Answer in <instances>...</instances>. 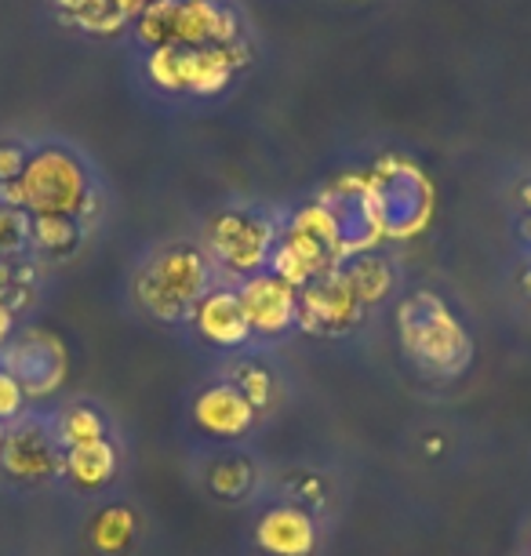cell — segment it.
<instances>
[{"mask_svg":"<svg viewBox=\"0 0 531 556\" xmlns=\"http://www.w3.org/2000/svg\"><path fill=\"white\" fill-rule=\"evenodd\" d=\"M280 229L285 226H277L263 212H252V207H226V212L212 215L204 233V251L212 258L218 280L241 285V280L274 266Z\"/></svg>","mask_w":531,"mask_h":556,"instance_id":"4","label":"cell"},{"mask_svg":"<svg viewBox=\"0 0 531 556\" xmlns=\"http://www.w3.org/2000/svg\"><path fill=\"white\" fill-rule=\"evenodd\" d=\"M124 466H128V447L124 437L96 440V444H80L66 451V466H62V488L77 498L99 502L113 495L121 484Z\"/></svg>","mask_w":531,"mask_h":556,"instance_id":"12","label":"cell"},{"mask_svg":"<svg viewBox=\"0 0 531 556\" xmlns=\"http://www.w3.org/2000/svg\"><path fill=\"white\" fill-rule=\"evenodd\" d=\"M339 477L320 462H291V466L269 469V484L263 502H288V506L309 509L320 520H331L339 509Z\"/></svg>","mask_w":531,"mask_h":556,"instance_id":"14","label":"cell"},{"mask_svg":"<svg viewBox=\"0 0 531 556\" xmlns=\"http://www.w3.org/2000/svg\"><path fill=\"white\" fill-rule=\"evenodd\" d=\"M524 556H531V523H528V553Z\"/></svg>","mask_w":531,"mask_h":556,"instance_id":"29","label":"cell"},{"mask_svg":"<svg viewBox=\"0 0 531 556\" xmlns=\"http://www.w3.org/2000/svg\"><path fill=\"white\" fill-rule=\"evenodd\" d=\"M37 262L26 255H0V302L15 309V317L34 306Z\"/></svg>","mask_w":531,"mask_h":556,"instance_id":"20","label":"cell"},{"mask_svg":"<svg viewBox=\"0 0 531 556\" xmlns=\"http://www.w3.org/2000/svg\"><path fill=\"white\" fill-rule=\"evenodd\" d=\"M62 466L66 447L51 429L48 407H29L18 422L8 426L4 447H0V484L18 495H45L62 488Z\"/></svg>","mask_w":531,"mask_h":556,"instance_id":"5","label":"cell"},{"mask_svg":"<svg viewBox=\"0 0 531 556\" xmlns=\"http://www.w3.org/2000/svg\"><path fill=\"white\" fill-rule=\"evenodd\" d=\"M364 317L368 313L353 295L342 262L299 288V331L317 334V339H346L361 328Z\"/></svg>","mask_w":531,"mask_h":556,"instance_id":"10","label":"cell"},{"mask_svg":"<svg viewBox=\"0 0 531 556\" xmlns=\"http://www.w3.org/2000/svg\"><path fill=\"white\" fill-rule=\"evenodd\" d=\"M51 429H55L62 447H80V444H96V440L121 437L117 418L110 415V407L96 401V396H69L55 407H48Z\"/></svg>","mask_w":531,"mask_h":556,"instance_id":"17","label":"cell"},{"mask_svg":"<svg viewBox=\"0 0 531 556\" xmlns=\"http://www.w3.org/2000/svg\"><path fill=\"white\" fill-rule=\"evenodd\" d=\"M328 542V520L288 502L255 506L252 545L258 556H320Z\"/></svg>","mask_w":531,"mask_h":556,"instance_id":"11","label":"cell"},{"mask_svg":"<svg viewBox=\"0 0 531 556\" xmlns=\"http://www.w3.org/2000/svg\"><path fill=\"white\" fill-rule=\"evenodd\" d=\"M182 418L201 437V444H252L266 422L252 407V401L218 371H212L186 393Z\"/></svg>","mask_w":531,"mask_h":556,"instance_id":"7","label":"cell"},{"mask_svg":"<svg viewBox=\"0 0 531 556\" xmlns=\"http://www.w3.org/2000/svg\"><path fill=\"white\" fill-rule=\"evenodd\" d=\"M269 462L252 444H201L190 458L193 484L218 506H263L269 484Z\"/></svg>","mask_w":531,"mask_h":556,"instance_id":"6","label":"cell"},{"mask_svg":"<svg viewBox=\"0 0 531 556\" xmlns=\"http://www.w3.org/2000/svg\"><path fill=\"white\" fill-rule=\"evenodd\" d=\"M190 328L197 331V339H201L207 350H218L223 356L255 350V339H252V328H248L237 285H226V280H218V285L207 291L204 302L193 313Z\"/></svg>","mask_w":531,"mask_h":556,"instance_id":"15","label":"cell"},{"mask_svg":"<svg viewBox=\"0 0 531 556\" xmlns=\"http://www.w3.org/2000/svg\"><path fill=\"white\" fill-rule=\"evenodd\" d=\"M150 80L168 91H190L193 80V48L168 45L150 55Z\"/></svg>","mask_w":531,"mask_h":556,"instance_id":"21","label":"cell"},{"mask_svg":"<svg viewBox=\"0 0 531 556\" xmlns=\"http://www.w3.org/2000/svg\"><path fill=\"white\" fill-rule=\"evenodd\" d=\"M0 371H4V361H0Z\"/></svg>","mask_w":531,"mask_h":556,"instance_id":"30","label":"cell"},{"mask_svg":"<svg viewBox=\"0 0 531 556\" xmlns=\"http://www.w3.org/2000/svg\"><path fill=\"white\" fill-rule=\"evenodd\" d=\"M248 328H252L255 350L280 345L299 331V288L274 269H263L237 285Z\"/></svg>","mask_w":531,"mask_h":556,"instance_id":"9","label":"cell"},{"mask_svg":"<svg viewBox=\"0 0 531 556\" xmlns=\"http://www.w3.org/2000/svg\"><path fill=\"white\" fill-rule=\"evenodd\" d=\"M0 201L26 207L29 215H69L85 226L96 204L88 164L66 146H40L29 153L18 182L0 186Z\"/></svg>","mask_w":531,"mask_h":556,"instance_id":"3","label":"cell"},{"mask_svg":"<svg viewBox=\"0 0 531 556\" xmlns=\"http://www.w3.org/2000/svg\"><path fill=\"white\" fill-rule=\"evenodd\" d=\"M85 240V226L69 215H34V233H29V251L37 258H66Z\"/></svg>","mask_w":531,"mask_h":556,"instance_id":"19","label":"cell"},{"mask_svg":"<svg viewBox=\"0 0 531 556\" xmlns=\"http://www.w3.org/2000/svg\"><path fill=\"white\" fill-rule=\"evenodd\" d=\"M401 353L422 379H459L473 364V334L437 291H412L397 306Z\"/></svg>","mask_w":531,"mask_h":556,"instance_id":"2","label":"cell"},{"mask_svg":"<svg viewBox=\"0 0 531 556\" xmlns=\"http://www.w3.org/2000/svg\"><path fill=\"white\" fill-rule=\"evenodd\" d=\"M18 328H23V320L15 317V309L0 302V350H4V345L12 342V334H15Z\"/></svg>","mask_w":531,"mask_h":556,"instance_id":"26","label":"cell"},{"mask_svg":"<svg viewBox=\"0 0 531 556\" xmlns=\"http://www.w3.org/2000/svg\"><path fill=\"white\" fill-rule=\"evenodd\" d=\"M142 4H150V0H142Z\"/></svg>","mask_w":531,"mask_h":556,"instance_id":"32","label":"cell"},{"mask_svg":"<svg viewBox=\"0 0 531 556\" xmlns=\"http://www.w3.org/2000/svg\"><path fill=\"white\" fill-rule=\"evenodd\" d=\"M29 233H34V215L0 201V255H29Z\"/></svg>","mask_w":531,"mask_h":556,"instance_id":"23","label":"cell"},{"mask_svg":"<svg viewBox=\"0 0 531 556\" xmlns=\"http://www.w3.org/2000/svg\"><path fill=\"white\" fill-rule=\"evenodd\" d=\"M218 285V273L197 240H168L146 251L131 273V306L161 328H186Z\"/></svg>","mask_w":531,"mask_h":556,"instance_id":"1","label":"cell"},{"mask_svg":"<svg viewBox=\"0 0 531 556\" xmlns=\"http://www.w3.org/2000/svg\"><path fill=\"white\" fill-rule=\"evenodd\" d=\"M342 273H346L353 295L361 299L364 313L382 306L393 291H397V266L379 255V251H361V255H350L346 262H342Z\"/></svg>","mask_w":531,"mask_h":556,"instance_id":"18","label":"cell"},{"mask_svg":"<svg viewBox=\"0 0 531 556\" xmlns=\"http://www.w3.org/2000/svg\"><path fill=\"white\" fill-rule=\"evenodd\" d=\"M80 542L91 556H135L146 542V517L131 498L106 495L91 506Z\"/></svg>","mask_w":531,"mask_h":556,"instance_id":"13","label":"cell"},{"mask_svg":"<svg viewBox=\"0 0 531 556\" xmlns=\"http://www.w3.org/2000/svg\"><path fill=\"white\" fill-rule=\"evenodd\" d=\"M4 437H8V422H0V447H4Z\"/></svg>","mask_w":531,"mask_h":556,"instance_id":"28","label":"cell"},{"mask_svg":"<svg viewBox=\"0 0 531 556\" xmlns=\"http://www.w3.org/2000/svg\"><path fill=\"white\" fill-rule=\"evenodd\" d=\"M59 4H62V8H69V12H77V15H80V12H85V8L91 4V0H59Z\"/></svg>","mask_w":531,"mask_h":556,"instance_id":"27","label":"cell"},{"mask_svg":"<svg viewBox=\"0 0 531 556\" xmlns=\"http://www.w3.org/2000/svg\"><path fill=\"white\" fill-rule=\"evenodd\" d=\"M29 407H37V404L29 401L23 386H18L8 371H0V422H8V426L18 422Z\"/></svg>","mask_w":531,"mask_h":556,"instance_id":"24","label":"cell"},{"mask_svg":"<svg viewBox=\"0 0 531 556\" xmlns=\"http://www.w3.org/2000/svg\"><path fill=\"white\" fill-rule=\"evenodd\" d=\"M524 226H531V218H528V223H524Z\"/></svg>","mask_w":531,"mask_h":556,"instance_id":"31","label":"cell"},{"mask_svg":"<svg viewBox=\"0 0 531 556\" xmlns=\"http://www.w3.org/2000/svg\"><path fill=\"white\" fill-rule=\"evenodd\" d=\"M179 4L182 0H150L142 8L139 37L146 45H153V51L175 45V34H179Z\"/></svg>","mask_w":531,"mask_h":556,"instance_id":"22","label":"cell"},{"mask_svg":"<svg viewBox=\"0 0 531 556\" xmlns=\"http://www.w3.org/2000/svg\"><path fill=\"white\" fill-rule=\"evenodd\" d=\"M29 146L23 142H0V186H12L23 178L26 161H29Z\"/></svg>","mask_w":531,"mask_h":556,"instance_id":"25","label":"cell"},{"mask_svg":"<svg viewBox=\"0 0 531 556\" xmlns=\"http://www.w3.org/2000/svg\"><path fill=\"white\" fill-rule=\"evenodd\" d=\"M215 371L223 375L226 382H233L266 422L288 401V379H285V371H280V364L266 350H244V353L223 356Z\"/></svg>","mask_w":531,"mask_h":556,"instance_id":"16","label":"cell"},{"mask_svg":"<svg viewBox=\"0 0 531 556\" xmlns=\"http://www.w3.org/2000/svg\"><path fill=\"white\" fill-rule=\"evenodd\" d=\"M0 361H4V371L23 386L34 404L55 396L69 371V353L62 334L37 328V324H23L12 334V342L0 350Z\"/></svg>","mask_w":531,"mask_h":556,"instance_id":"8","label":"cell"}]
</instances>
